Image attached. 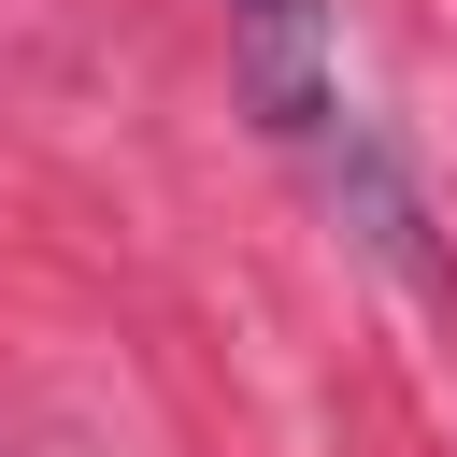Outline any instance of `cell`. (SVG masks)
Segmentation results:
<instances>
[{"label":"cell","instance_id":"obj_1","mask_svg":"<svg viewBox=\"0 0 457 457\" xmlns=\"http://www.w3.org/2000/svg\"><path fill=\"white\" fill-rule=\"evenodd\" d=\"M228 71L271 114V143H314L343 114V86H328V0H228Z\"/></svg>","mask_w":457,"mask_h":457}]
</instances>
